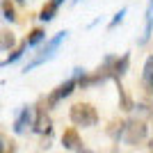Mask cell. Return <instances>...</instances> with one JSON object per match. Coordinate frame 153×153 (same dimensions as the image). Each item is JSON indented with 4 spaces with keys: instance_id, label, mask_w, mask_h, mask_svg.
<instances>
[{
    "instance_id": "6da1fadb",
    "label": "cell",
    "mask_w": 153,
    "mask_h": 153,
    "mask_svg": "<svg viewBox=\"0 0 153 153\" xmlns=\"http://www.w3.org/2000/svg\"><path fill=\"white\" fill-rule=\"evenodd\" d=\"M71 121L76 123V126H82V128L96 126L98 112H96V108L89 105V103H76V105L71 108Z\"/></svg>"
},
{
    "instance_id": "7a4b0ae2",
    "label": "cell",
    "mask_w": 153,
    "mask_h": 153,
    "mask_svg": "<svg viewBox=\"0 0 153 153\" xmlns=\"http://www.w3.org/2000/svg\"><path fill=\"white\" fill-rule=\"evenodd\" d=\"M66 34H69V32L64 30V32H59L57 37H53L51 41H48V44H46L44 48H41V53H39V55H37V57H34V59H32V62L27 64V66H25V69H23V71H30V69H34V66H39V64H44L46 59H51L53 55H55V51H57V48H59V44H62L64 39H66Z\"/></svg>"
},
{
    "instance_id": "3957f363",
    "label": "cell",
    "mask_w": 153,
    "mask_h": 153,
    "mask_svg": "<svg viewBox=\"0 0 153 153\" xmlns=\"http://www.w3.org/2000/svg\"><path fill=\"white\" fill-rule=\"evenodd\" d=\"M146 137V123L144 121H128L126 128H123V135L121 140L126 142V144H130V146H135V144H140L142 140Z\"/></svg>"
},
{
    "instance_id": "277c9868",
    "label": "cell",
    "mask_w": 153,
    "mask_h": 153,
    "mask_svg": "<svg viewBox=\"0 0 153 153\" xmlns=\"http://www.w3.org/2000/svg\"><path fill=\"white\" fill-rule=\"evenodd\" d=\"M76 85H78V80H76V78H71V80H66L64 85H59L57 89H55L51 96H48V105H51V108H53V105H57V103L62 101V98H66V96H69L71 91H73V87H76Z\"/></svg>"
},
{
    "instance_id": "5b68a950",
    "label": "cell",
    "mask_w": 153,
    "mask_h": 153,
    "mask_svg": "<svg viewBox=\"0 0 153 153\" xmlns=\"http://www.w3.org/2000/svg\"><path fill=\"white\" fill-rule=\"evenodd\" d=\"M62 144H64V149H69V151H80V149H82V140H80V135H78L76 128L64 130V135H62Z\"/></svg>"
},
{
    "instance_id": "8992f818",
    "label": "cell",
    "mask_w": 153,
    "mask_h": 153,
    "mask_svg": "<svg viewBox=\"0 0 153 153\" xmlns=\"http://www.w3.org/2000/svg\"><path fill=\"white\" fill-rule=\"evenodd\" d=\"M30 123H32V110L30 108H23V110H21V114L16 117V121H14V130L21 135V133H25V130H27Z\"/></svg>"
},
{
    "instance_id": "52a82bcc",
    "label": "cell",
    "mask_w": 153,
    "mask_h": 153,
    "mask_svg": "<svg viewBox=\"0 0 153 153\" xmlns=\"http://www.w3.org/2000/svg\"><path fill=\"white\" fill-rule=\"evenodd\" d=\"M34 130H37L39 135H48V133H51V117L46 114V110H39V112H37Z\"/></svg>"
},
{
    "instance_id": "ba28073f",
    "label": "cell",
    "mask_w": 153,
    "mask_h": 153,
    "mask_svg": "<svg viewBox=\"0 0 153 153\" xmlns=\"http://www.w3.org/2000/svg\"><path fill=\"white\" fill-rule=\"evenodd\" d=\"M14 44H16L14 32H9V30L0 32V51H9V48H14Z\"/></svg>"
},
{
    "instance_id": "9c48e42d",
    "label": "cell",
    "mask_w": 153,
    "mask_h": 153,
    "mask_svg": "<svg viewBox=\"0 0 153 153\" xmlns=\"http://www.w3.org/2000/svg\"><path fill=\"white\" fill-rule=\"evenodd\" d=\"M142 80L146 85V89H153V55L146 59V64H144V76H142Z\"/></svg>"
},
{
    "instance_id": "30bf717a",
    "label": "cell",
    "mask_w": 153,
    "mask_h": 153,
    "mask_svg": "<svg viewBox=\"0 0 153 153\" xmlns=\"http://www.w3.org/2000/svg\"><path fill=\"white\" fill-rule=\"evenodd\" d=\"M126 69H128V55H123L121 59L114 57V64H112V76H114V78L123 76V73H126Z\"/></svg>"
},
{
    "instance_id": "8fae6325",
    "label": "cell",
    "mask_w": 153,
    "mask_h": 153,
    "mask_svg": "<svg viewBox=\"0 0 153 153\" xmlns=\"http://www.w3.org/2000/svg\"><path fill=\"white\" fill-rule=\"evenodd\" d=\"M55 12H57V2H55V0H51L48 5H44V9H41V16H39V19H41V21H53V19H55Z\"/></svg>"
},
{
    "instance_id": "7c38bea8",
    "label": "cell",
    "mask_w": 153,
    "mask_h": 153,
    "mask_svg": "<svg viewBox=\"0 0 153 153\" xmlns=\"http://www.w3.org/2000/svg\"><path fill=\"white\" fill-rule=\"evenodd\" d=\"M123 128H126V123H123V121H112V123H110V128H108L110 137H114V140H119V137L123 135Z\"/></svg>"
},
{
    "instance_id": "4fadbf2b",
    "label": "cell",
    "mask_w": 153,
    "mask_h": 153,
    "mask_svg": "<svg viewBox=\"0 0 153 153\" xmlns=\"http://www.w3.org/2000/svg\"><path fill=\"white\" fill-rule=\"evenodd\" d=\"M41 39H44V30H39V27H34V30L30 32V37L25 39V44H27V46H34V44H39Z\"/></svg>"
},
{
    "instance_id": "5bb4252c",
    "label": "cell",
    "mask_w": 153,
    "mask_h": 153,
    "mask_svg": "<svg viewBox=\"0 0 153 153\" xmlns=\"http://www.w3.org/2000/svg\"><path fill=\"white\" fill-rule=\"evenodd\" d=\"M2 14H5L7 21H16V12H14V5L9 2V0H5V2H2Z\"/></svg>"
},
{
    "instance_id": "9a60e30c",
    "label": "cell",
    "mask_w": 153,
    "mask_h": 153,
    "mask_svg": "<svg viewBox=\"0 0 153 153\" xmlns=\"http://www.w3.org/2000/svg\"><path fill=\"white\" fill-rule=\"evenodd\" d=\"M25 46H27V44H23V46H19V48H16V51H12V55H9V57H7L5 62H2V64H5V66H7V64H12V62H16V59H19L21 55H23V48H25Z\"/></svg>"
},
{
    "instance_id": "2e32d148",
    "label": "cell",
    "mask_w": 153,
    "mask_h": 153,
    "mask_svg": "<svg viewBox=\"0 0 153 153\" xmlns=\"http://www.w3.org/2000/svg\"><path fill=\"white\" fill-rule=\"evenodd\" d=\"M119 94H121V105H123V110H130V98L126 96V91H123L121 85H119Z\"/></svg>"
},
{
    "instance_id": "e0dca14e",
    "label": "cell",
    "mask_w": 153,
    "mask_h": 153,
    "mask_svg": "<svg viewBox=\"0 0 153 153\" xmlns=\"http://www.w3.org/2000/svg\"><path fill=\"white\" fill-rule=\"evenodd\" d=\"M123 14H126V12H123V9H121V12L117 14V19H114V21H112V25H117V23H119V21H121V19H123Z\"/></svg>"
},
{
    "instance_id": "ac0fdd59",
    "label": "cell",
    "mask_w": 153,
    "mask_h": 153,
    "mask_svg": "<svg viewBox=\"0 0 153 153\" xmlns=\"http://www.w3.org/2000/svg\"><path fill=\"white\" fill-rule=\"evenodd\" d=\"M55 2H57V5H59V2H62V0H55Z\"/></svg>"
},
{
    "instance_id": "d6986e66",
    "label": "cell",
    "mask_w": 153,
    "mask_h": 153,
    "mask_svg": "<svg viewBox=\"0 0 153 153\" xmlns=\"http://www.w3.org/2000/svg\"><path fill=\"white\" fill-rule=\"evenodd\" d=\"M19 2H25V0H19Z\"/></svg>"
}]
</instances>
